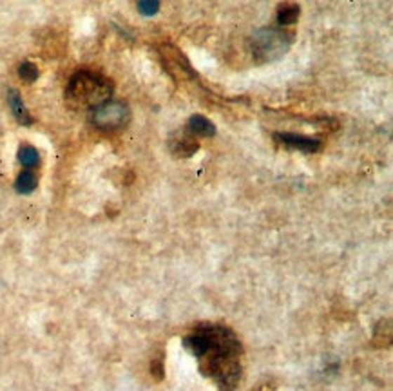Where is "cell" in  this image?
<instances>
[{
  "instance_id": "obj_1",
  "label": "cell",
  "mask_w": 393,
  "mask_h": 391,
  "mask_svg": "<svg viewBox=\"0 0 393 391\" xmlns=\"http://www.w3.org/2000/svg\"><path fill=\"white\" fill-rule=\"evenodd\" d=\"M190 355L199 359V370L220 391H234L241 378V343L229 328L204 326L183 339Z\"/></svg>"
},
{
  "instance_id": "obj_2",
  "label": "cell",
  "mask_w": 393,
  "mask_h": 391,
  "mask_svg": "<svg viewBox=\"0 0 393 391\" xmlns=\"http://www.w3.org/2000/svg\"><path fill=\"white\" fill-rule=\"evenodd\" d=\"M112 95V82L91 71H78L69 80L65 89V100L73 109L78 111H93L102 103L109 102Z\"/></svg>"
},
{
  "instance_id": "obj_3",
  "label": "cell",
  "mask_w": 393,
  "mask_h": 391,
  "mask_svg": "<svg viewBox=\"0 0 393 391\" xmlns=\"http://www.w3.org/2000/svg\"><path fill=\"white\" fill-rule=\"evenodd\" d=\"M292 33L283 27H261L252 34V55L258 62H276L286 55L292 46Z\"/></svg>"
},
{
  "instance_id": "obj_4",
  "label": "cell",
  "mask_w": 393,
  "mask_h": 391,
  "mask_svg": "<svg viewBox=\"0 0 393 391\" xmlns=\"http://www.w3.org/2000/svg\"><path fill=\"white\" fill-rule=\"evenodd\" d=\"M131 120V111L124 102H105L91 111V121L100 131H118Z\"/></svg>"
},
{
  "instance_id": "obj_5",
  "label": "cell",
  "mask_w": 393,
  "mask_h": 391,
  "mask_svg": "<svg viewBox=\"0 0 393 391\" xmlns=\"http://www.w3.org/2000/svg\"><path fill=\"white\" fill-rule=\"evenodd\" d=\"M276 142L281 143L286 149H294V151H301V152H317L321 151V142L319 140H314V138L308 136H299V134H290V133H277Z\"/></svg>"
},
{
  "instance_id": "obj_6",
  "label": "cell",
  "mask_w": 393,
  "mask_h": 391,
  "mask_svg": "<svg viewBox=\"0 0 393 391\" xmlns=\"http://www.w3.org/2000/svg\"><path fill=\"white\" fill-rule=\"evenodd\" d=\"M171 147H173L174 154L182 156V158H189V156H192L196 151H198V142H196L192 134L187 133L173 138Z\"/></svg>"
},
{
  "instance_id": "obj_7",
  "label": "cell",
  "mask_w": 393,
  "mask_h": 391,
  "mask_svg": "<svg viewBox=\"0 0 393 391\" xmlns=\"http://www.w3.org/2000/svg\"><path fill=\"white\" fill-rule=\"evenodd\" d=\"M187 131H189L192 136H212V134L216 133V127L212 124L211 120H207L205 117H192L187 124Z\"/></svg>"
},
{
  "instance_id": "obj_8",
  "label": "cell",
  "mask_w": 393,
  "mask_h": 391,
  "mask_svg": "<svg viewBox=\"0 0 393 391\" xmlns=\"http://www.w3.org/2000/svg\"><path fill=\"white\" fill-rule=\"evenodd\" d=\"M9 105H11V111H13L15 118H17L22 125L33 124V118L29 117L27 109L24 107V102H22L20 95H18L17 91H9Z\"/></svg>"
},
{
  "instance_id": "obj_9",
  "label": "cell",
  "mask_w": 393,
  "mask_h": 391,
  "mask_svg": "<svg viewBox=\"0 0 393 391\" xmlns=\"http://www.w3.org/2000/svg\"><path fill=\"white\" fill-rule=\"evenodd\" d=\"M299 13H301V8L295 4H286L283 8H279V11H277L279 26H292V24H295L299 18Z\"/></svg>"
},
{
  "instance_id": "obj_10",
  "label": "cell",
  "mask_w": 393,
  "mask_h": 391,
  "mask_svg": "<svg viewBox=\"0 0 393 391\" xmlns=\"http://www.w3.org/2000/svg\"><path fill=\"white\" fill-rule=\"evenodd\" d=\"M15 187H17V192L31 194L33 190L36 189V176L31 171L22 172L20 176L17 178V183H15Z\"/></svg>"
},
{
  "instance_id": "obj_11",
  "label": "cell",
  "mask_w": 393,
  "mask_h": 391,
  "mask_svg": "<svg viewBox=\"0 0 393 391\" xmlns=\"http://www.w3.org/2000/svg\"><path fill=\"white\" fill-rule=\"evenodd\" d=\"M18 159H20V164L27 168H33L39 165L40 161V156L36 152V149L33 147H22L20 151H18Z\"/></svg>"
},
{
  "instance_id": "obj_12",
  "label": "cell",
  "mask_w": 393,
  "mask_h": 391,
  "mask_svg": "<svg viewBox=\"0 0 393 391\" xmlns=\"http://www.w3.org/2000/svg\"><path fill=\"white\" fill-rule=\"evenodd\" d=\"M18 73L20 77L26 80V82H35L36 78H39V67L35 64H31V62H24L18 69Z\"/></svg>"
},
{
  "instance_id": "obj_13",
  "label": "cell",
  "mask_w": 393,
  "mask_h": 391,
  "mask_svg": "<svg viewBox=\"0 0 393 391\" xmlns=\"http://www.w3.org/2000/svg\"><path fill=\"white\" fill-rule=\"evenodd\" d=\"M138 9L142 15H145V17H151V15L158 13L160 4H158L156 0H143V2H138Z\"/></svg>"
},
{
  "instance_id": "obj_14",
  "label": "cell",
  "mask_w": 393,
  "mask_h": 391,
  "mask_svg": "<svg viewBox=\"0 0 393 391\" xmlns=\"http://www.w3.org/2000/svg\"><path fill=\"white\" fill-rule=\"evenodd\" d=\"M151 371H152V375H156V377H158V378L164 377V368H161V362L160 361L152 362Z\"/></svg>"
}]
</instances>
